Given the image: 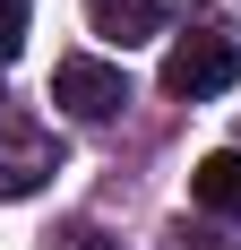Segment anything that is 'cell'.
I'll return each instance as SVG.
<instances>
[{
    "label": "cell",
    "mask_w": 241,
    "mask_h": 250,
    "mask_svg": "<svg viewBox=\"0 0 241 250\" xmlns=\"http://www.w3.org/2000/svg\"><path fill=\"white\" fill-rule=\"evenodd\" d=\"M233 78H241V43L224 35V26H198V35H181V43L164 52V95H181V104L224 95Z\"/></svg>",
    "instance_id": "obj_1"
},
{
    "label": "cell",
    "mask_w": 241,
    "mask_h": 250,
    "mask_svg": "<svg viewBox=\"0 0 241 250\" xmlns=\"http://www.w3.org/2000/svg\"><path fill=\"white\" fill-rule=\"evenodd\" d=\"M52 104H60L69 121H112L120 104H129V78H120V61H95V52H69V61L52 69Z\"/></svg>",
    "instance_id": "obj_2"
},
{
    "label": "cell",
    "mask_w": 241,
    "mask_h": 250,
    "mask_svg": "<svg viewBox=\"0 0 241 250\" xmlns=\"http://www.w3.org/2000/svg\"><path fill=\"white\" fill-rule=\"evenodd\" d=\"M60 173V147H52V129H26L9 121L0 129V199H26V190H43Z\"/></svg>",
    "instance_id": "obj_3"
},
{
    "label": "cell",
    "mask_w": 241,
    "mask_h": 250,
    "mask_svg": "<svg viewBox=\"0 0 241 250\" xmlns=\"http://www.w3.org/2000/svg\"><path fill=\"white\" fill-rule=\"evenodd\" d=\"M86 26H95L103 43H155V35H164L172 26V0H86Z\"/></svg>",
    "instance_id": "obj_4"
},
{
    "label": "cell",
    "mask_w": 241,
    "mask_h": 250,
    "mask_svg": "<svg viewBox=\"0 0 241 250\" xmlns=\"http://www.w3.org/2000/svg\"><path fill=\"white\" fill-rule=\"evenodd\" d=\"M190 199L207 207V216H241V155H233V147L198 155V173H190Z\"/></svg>",
    "instance_id": "obj_5"
},
{
    "label": "cell",
    "mask_w": 241,
    "mask_h": 250,
    "mask_svg": "<svg viewBox=\"0 0 241 250\" xmlns=\"http://www.w3.org/2000/svg\"><path fill=\"white\" fill-rule=\"evenodd\" d=\"M26 9H35V0H0V69L26 52Z\"/></svg>",
    "instance_id": "obj_6"
},
{
    "label": "cell",
    "mask_w": 241,
    "mask_h": 250,
    "mask_svg": "<svg viewBox=\"0 0 241 250\" xmlns=\"http://www.w3.org/2000/svg\"><path fill=\"white\" fill-rule=\"evenodd\" d=\"M69 250H120V242H112V233H95V225H78V233H69Z\"/></svg>",
    "instance_id": "obj_7"
},
{
    "label": "cell",
    "mask_w": 241,
    "mask_h": 250,
    "mask_svg": "<svg viewBox=\"0 0 241 250\" xmlns=\"http://www.w3.org/2000/svg\"><path fill=\"white\" fill-rule=\"evenodd\" d=\"M172 250H224V242H216V233H181Z\"/></svg>",
    "instance_id": "obj_8"
}]
</instances>
